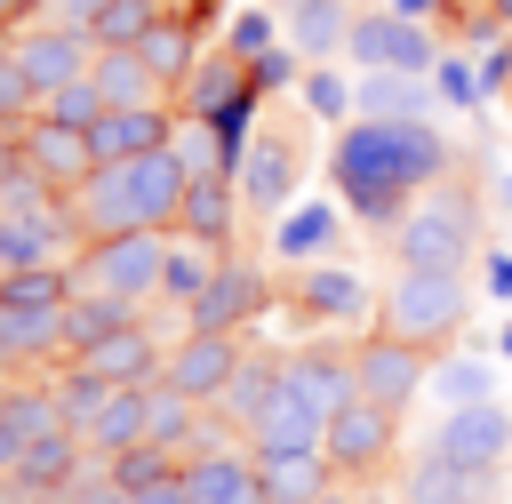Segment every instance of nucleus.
<instances>
[{
    "label": "nucleus",
    "mask_w": 512,
    "mask_h": 504,
    "mask_svg": "<svg viewBox=\"0 0 512 504\" xmlns=\"http://www.w3.org/2000/svg\"><path fill=\"white\" fill-rule=\"evenodd\" d=\"M448 136L432 128V120H344V136H336V152H328V176H336V192H344V208L360 216V224H400L408 216V200L416 192H432L440 176H448Z\"/></svg>",
    "instance_id": "obj_1"
},
{
    "label": "nucleus",
    "mask_w": 512,
    "mask_h": 504,
    "mask_svg": "<svg viewBox=\"0 0 512 504\" xmlns=\"http://www.w3.org/2000/svg\"><path fill=\"white\" fill-rule=\"evenodd\" d=\"M480 248V200L472 184H432L408 200V216L392 224V264H416V272H464Z\"/></svg>",
    "instance_id": "obj_2"
},
{
    "label": "nucleus",
    "mask_w": 512,
    "mask_h": 504,
    "mask_svg": "<svg viewBox=\"0 0 512 504\" xmlns=\"http://www.w3.org/2000/svg\"><path fill=\"white\" fill-rule=\"evenodd\" d=\"M464 304H472L464 272H416V264H392V288H384V328L432 352V344H448V336L464 328Z\"/></svg>",
    "instance_id": "obj_3"
},
{
    "label": "nucleus",
    "mask_w": 512,
    "mask_h": 504,
    "mask_svg": "<svg viewBox=\"0 0 512 504\" xmlns=\"http://www.w3.org/2000/svg\"><path fill=\"white\" fill-rule=\"evenodd\" d=\"M160 272H168V232H104V240H80V256H72L80 288L128 296V304H152Z\"/></svg>",
    "instance_id": "obj_4"
},
{
    "label": "nucleus",
    "mask_w": 512,
    "mask_h": 504,
    "mask_svg": "<svg viewBox=\"0 0 512 504\" xmlns=\"http://www.w3.org/2000/svg\"><path fill=\"white\" fill-rule=\"evenodd\" d=\"M344 56H352L360 72H432V64H440L424 16H408V8H368V16L352 24Z\"/></svg>",
    "instance_id": "obj_5"
},
{
    "label": "nucleus",
    "mask_w": 512,
    "mask_h": 504,
    "mask_svg": "<svg viewBox=\"0 0 512 504\" xmlns=\"http://www.w3.org/2000/svg\"><path fill=\"white\" fill-rule=\"evenodd\" d=\"M240 360H248V344L240 336H224V328H184L176 344H168V368H160V384H176L184 400H224V384L240 376Z\"/></svg>",
    "instance_id": "obj_6"
},
{
    "label": "nucleus",
    "mask_w": 512,
    "mask_h": 504,
    "mask_svg": "<svg viewBox=\"0 0 512 504\" xmlns=\"http://www.w3.org/2000/svg\"><path fill=\"white\" fill-rule=\"evenodd\" d=\"M352 368H360V392L384 400V408H408L432 384V352L408 344V336H392V328H376L368 344H352Z\"/></svg>",
    "instance_id": "obj_7"
},
{
    "label": "nucleus",
    "mask_w": 512,
    "mask_h": 504,
    "mask_svg": "<svg viewBox=\"0 0 512 504\" xmlns=\"http://www.w3.org/2000/svg\"><path fill=\"white\" fill-rule=\"evenodd\" d=\"M392 440H400V408H384V400H368V392L328 416V464H336V472H376V464L392 456Z\"/></svg>",
    "instance_id": "obj_8"
},
{
    "label": "nucleus",
    "mask_w": 512,
    "mask_h": 504,
    "mask_svg": "<svg viewBox=\"0 0 512 504\" xmlns=\"http://www.w3.org/2000/svg\"><path fill=\"white\" fill-rule=\"evenodd\" d=\"M264 304H272L264 272H256V264H240V256H216V272H208L200 304L184 312V328H224V336H240V328H248Z\"/></svg>",
    "instance_id": "obj_9"
},
{
    "label": "nucleus",
    "mask_w": 512,
    "mask_h": 504,
    "mask_svg": "<svg viewBox=\"0 0 512 504\" xmlns=\"http://www.w3.org/2000/svg\"><path fill=\"white\" fill-rule=\"evenodd\" d=\"M80 472H88V440H80L72 424H56V432L24 440V456H16V472H8V488H16L24 504H56Z\"/></svg>",
    "instance_id": "obj_10"
},
{
    "label": "nucleus",
    "mask_w": 512,
    "mask_h": 504,
    "mask_svg": "<svg viewBox=\"0 0 512 504\" xmlns=\"http://www.w3.org/2000/svg\"><path fill=\"white\" fill-rule=\"evenodd\" d=\"M432 448L456 456V464H488V472H504V456H512V408H504V400L448 408V416L432 424Z\"/></svg>",
    "instance_id": "obj_11"
},
{
    "label": "nucleus",
    "mask_w": 512,
    "mask_h": 504,
    "mask_svg": "<svg viewBox=\"0 0 512 504\" xmlns=\"http://www.w3.org/2000/svg\"><path fill=\"white\" fill-rule=\"evenodd\" d=\"M296 168H304V152H296V136L288 128H256V144L240 152V200L256 208V216H280L288 208V192H296Z\"/></svg>",
    "instance_id": "obj_12"
},
{
    "label": "nucleus",
    "mask_w": 512,
    "mask_h": 504,
    "mask_svg": "<svg viewBox=\"0 0 512 504\" xmlns=\"http://www.w3.org/2000/svg\"><path fill=\"white\" fill-rule=\"evenodd\" d=\"M240 440H248V456H304V448H328V416L304 392H288V376H280V392L256 408V424Z\"/></svg>",
    "instance_id": "obj_13"
},
{
    "label": "nucleus",
    "mask_w": 512,
    "mask_h": 504,
    "mask_svg": "<svg viewBox=\"0 0 512 504\" xmlns=\"http://www.w3.org/2000/svg\"><path fill=\"white\" fill-rule=\"evenodd\" d=\"M16 144H24V168H32V176H48L56 192H72V184L96 168V144H88V128H64V120H48V112L16 120Z\"/></svg>",
    "instance_id": "obj_14"
},
{
    "label": "nucleus",
    "mask_w": 512,
    "mask_h": 504,
    "mask_svg": "<svg viewBox=\"0 0 512 504\" xmlns=\"http://www.w3.org/2000/svg\"><path fill=\"white\" fill-rule=\"evenodd\" d=\"M16 64L40 80V96L48 88H64V80H80V72H96V40L80 32V24H32V32H16Z\"/></svg>",
    "instance_id": "obj_15"
},
{
    "label": "nucleus",
    "mask_w": 512,
    "mask_h": 504,
    "mask_svg": "<svg viewBox=\"0 0 512 504\" xmlns=\"http://www.w3.org/2000/svg\"><path fill=\"white\" fill-rule=\"evenodd\" d=\"M88 144H96V160L160 152V144H176V104H168V96H160V104H104V120L88 128Z\"/></svg>",
    "instance_id": "obj_16"
},
{
    "label": "nucleus",
    "mask_w": 512,
    "mask_h": 504,
    "mask_svg": "<svg viewBox=\"0 0 512 504\" xmlns=\"http://www.w3.org/2000/svg\"><path fill=\"white\" fill-rule=\"evenodd\" d=\"M280 376H288V392H304L320 416H336L344 400H360V368H352V352H336V344H296V352H280Z\"/></svg>",
    "instance_id": "obj_17"
},
{
    "label": "nucleus",
    "mask_w": 512,
    "mask_h": 504,
    "mask_svg": "<svg viewBox=\"0 0 512 504\" xmlns=\"http://www.w3.org/2000/svg\"><path fill=\"white\" fill-rule=\"evenodd\" d=\"M240 208H248V200H240V176H232V168H200L192 192H184V224H176V232L200 240V248H224L232 224H240Z\"/></svg>",
    "instance_id": "obj_18"
},
{
    "label": "nucleus",
    "mask_w": 512,
    "mask_h": 504,
    "mask_svg": "<svg viewBox=\"0 0 512 504\" xmlns=\"http://www.w3.org/2000/svg\"><path fill=\"white\" fill-rule=\"evenodd\" d=\"M184 488H192V504H264V472H256V456H240V448H200V456H184Z\"/></svg>",
    "instance_id": "obj_19"
},
{
    "label": "nucleus",
    "mask_w": 512,
    "mask_h": 504,
    "mask_svg": "<svg viewBox=\"0 0 512 504\" xmlns=\"http://www.w3.org/2000/svg\"><path fill=\"white\" fill-rule=\"evenodd\" d=\"M352 0H280V32H288V48L304 56V64H328L344 40H352Z\"/></svg>",
    "instance_id": "obj_20"
},
{
    "label": "nucleus",
    "mask_w": 512,
    "mask_h": 504,
    "mask_svg": "<svg viewBox=\"0 0 512 504\" xmlns=\"http://www.w3.org/2000/svg\"><path fill=\"white\" fill-rule=\"evenodd\" d=\"M488 496H496V472L488 464H456L440 448L400 480V504H488Z\"/></svg>",
    "instance_id": "obj_21"
},
{
    "label": "nucleus",
    "mask_w": 512,
    "mask_h": 504,
    "mask_svg": "<svg viewBox=\"0 0 512 504\" xmlns=\"http://www.w3.org/2000/svg\"><path fill=\"white\" fill-rule=\"evenodd\" d=\"M288 304H296L312 328H336V320H360V312H368V280L344 272V264H312V272L288 288Z\"/></svg>",
    "instance_id": "obj_22"
},
{
    "label": "nucleus",
    "mask_w": 512,
    "mask_h": 504,
    "mask_svg": "<svg viewBox=\"0 0 512 504\" xmlns=\"http://www.w3.org/2000/svg\"><path fill=\"white\" fill-rule=\"evenodd\" d=\"M80 440H88V456H120V448L152 440V384H112V400L80 424Z\"/></svg>",
    "instance_id": "obj_23"
},
{
    "label": "nucleus",
    "mask_w": 512,
    "mask_h": 504,
    "mask_svg": "<svg viewBox=\"0 0 512 504\" xmlns=\"http://www.w3.org/2000/svg\"><path fill=\"white\" fill-rule=\"evenodd\" d=\"M96 376H112V384H160V368H168V344L144 328V320H128V328H112L96 352H80Z\"/></svg>",
    "instance_id": "obj_24"
},
{
    "label": "nucleus",
    "mask_w": 512,
    "mask_h": 504,
    "mask_svg": "<svg viewBox=\"0 0 512 504\" xmlns=\"http://www.w3.org/2000/svg\"><path fill=\"white\" fill-rule=\"evenodd\" d=\"M0 360H64V304H0Z\"/></svg>",
    "instance_id": "obj_25"
},
{
    "label": "nucleus",
    "mask_w": 512,
    "mask_h": 504,
    "mask_svg": "<svg viewBox=\"0 0 512 504\" xmlns=\"http://www.w3.org/2000/svg\"><path fill=\"white\" fill-rule=\"evenodd\" d=\"M240 96H256V80H248V56H200L192 64V80H184V112L192 120H216V112H232Z\"/></svg>",
    "instance_id": "obj_26"
},
{
    "label": "nucleus",
    "mask_w": 512,
    "mask_h": 504,
    "mask_svg": "<svg viewBox=\"0 0 512 504\" xmlns=\"http://www.w3.org/2000/svg\"><path fill=\"white\" fill-rule=\"evenodd\" d=\"M352 112H368V120H424L432 88H424V72H360L352 80Z\"/></svg>",
    "instance_id": "obj_27"
},
{
    "label": "nucleus",
    "mask_w": 512,
    "mask_h": 504,
    "mask_svg": "<svg viewBox=\"0 0 512 504\" xmlns=\"http://www.w3.org/2000/svg\"><path fill=\"white\" fill-rule=\"evenodd\" d=\"M256 472H264V504H320L328 480H336L328 448H304V456H256Z\"/></svg>",
    "instance_id": "obj_28"
},
{
    "label": "nucleus",
    "mask_w": 512,
    "mask_h": 504,
    "mask_svg": "<svg viewBox=\"0 0 512 504\" xmlns=\"http://www.w3.org/2000/svg\"><path fill=\"white\" fill-rule=\"evenodd\" d=\"M136 320V304L128 296H96V288H72V304H64V360H80V352H96L112 328H128Z\"/></svg>",
    "instance_id": "obj_29"
},
{
    "label": "nucleus",
    "mask_w": 512,
    "mask_h": 504,
    "mask_svg": "<svg viewBox=\"0 0 512 504\" xmlns=\"http://www.w3.org/2000/svg\"><path fill=\"white\" fill-rule=\"evenodd\" d=\"M96 88H104V104H160L168 96V80L144 64V48H96Z\"/></svg>",
    "instance_id": "obj_30"
},
{
    "label": "nucleus",
    "mask_w": 512,
    "mask_h": 504,
    "mask_svg": "<svg viewBox=\"0 0 512 504\" xmlns=\"http://www.w3.org/2000/svg\"><path fill=\"white\" fill-rule=\"evenodd\" d=\"M136 48H144V64H152L168 88H184V80H192V64H200V56H192V24H184L176 8H160V24H152Z\"/></svg>",
    "instance_id": "obj_31"
},
{
    "label": "nucleus",
    "mask_w": 512,
    "mask_h": 504,
    "mask_svg": "<svg viewBox=\"0 0 512 504\" xmlns=\"http://www.w3.org/2000/svg\"><path fill=\"white\" fill-rule=\"evenodd\" d=\"M272 248L296 264V256H328L336 248V208H320V200H304V208H280V232H272Z\"/></svg>",
    "instance_id": "obj_32"
},
{
    "label": "nucleus",
    "mask_w": 512,
    "mask_h": 504,
    "mask_svg": "<svg viewBox=\"0 0 512 504\" xmlns=\"http://www.w3.org/2000/svg\"><path fill=\"white\" fill-rule=\"evenodd\" d=\"M208 272H216V248H200V240H168V272H160V304H176V312H192V304H200V288H208Z\"/></svg>",
    "instance_id": "obj_33"
},
{
    "label": "nucleus",
    "mask_w": 512,
    "mask_h": 504,
    "mask_svg": "<svg viewBox=\"0 0 512 504\" xmlns=\"http://www.w3.org/2000/svg\"><path fill=\"white\" fill-rule=\"evenodd\" d=\"M432 392H440V408L496 400V360H480V352H448V360L432 368Z\"/></svg>",
    "instance_id": "obj_34"
},
{
    "label": "nucleus",
    "mask_w": 512,
    "mask_h": 504,
    "mask_svg": "<svg viewBox=\"0 0 512 504\" xmlns=\"http://www.w3.org/2000/svg\"><path fill=\"white\" fill-rule=\"evenodd\" d=\"M272 392H280V360H256V352H248V360H240V376L224 384V400H216V408H224V424H232V432H248V424H256V408H264Z\"/></svg>",
    "instance_id": "obj_35"
},
{
    "label": "nucleus",
    "mask_w": 512,
    "mask_h": 504,
    "mask_svg": "<svg viewBox=\"0 0 512 504\" xmlns=\"http://www.w3.org/2000/svg\"><path fill=\"white\" fill-rule=\"evenodd\" d=\"M200 400H184L176 384H152V440L168 448V456H200V416H192Z\"/></svg>",
    "instance_id": "obj_36"
},
{
    "label": "nucleus",
    "mask_w": 512,
    "mask_h": 504,
    "mask_svg": "<svg viewBox=\"0 0 512 504\" xmlns=\"http://www.w3.org/2000/svg\"><path fill=\"white\" fill-rule=\"evenodd\" d=\"M104 400H112V376H96L88 360H64V376H56V408H64V424L80 432V424H88Z\"/></svg>",
    "instance_id": "obj_37"
},
{
    "label": "nucleus",
    "mask_w": 512,
    "mask_h": 504,
    "mask_svg": "<svg viewBox=\"0 0 512 504\" xmlns=\"http://www.w3.org/2000/svg\"><path fill=\"white\" fill-rule=\"evenodd\" d=\"M0 416H8L24 440H40V432H56V424H64L56 384H8V392H0Z\"/></svg>",
    "instance_id": "obj_38"
},
{
    "label": "nucleus",
    "mask_w": 512,
    "mask_h": 504,
    "mask_svg": "<svg viewBox=\"0 0 512 504\" xmlns=\"http://www.w3.org/2000/svg\"><path fill=\"white\" fill-rule=\"evenodd\" d=\"M176 464H184V456H168L160 440H136V448H120V456H104V472H112V480H120L128 496H136V488H160V480H168Z\"/></svg>",
    "instance_id": "obj_39"
},
{
    "label": "nucleus",
    "mask_w": 512,
    "mask_h": 504,
    "mask_svg": "<svg viewBox=\"0 0 512 504\" xmlns=\"http://www.w3.org/2000/svg\"><path fill=\"white\" fill-rule=\"evenodd\" d=\"M152 24H160V0H112V8L88 24V40H96V48H136Z\"/></svg>",
    "instance_id": "obj_40"
},
{
    "label": "nucleus",
    "mask_w": 512,
    "mask_h": 504,
    "mask_svg": "<svg viewBox=\"0 0 512 504\" xmlns=\"http://www.w3.org/2000/svg\"><path fill=\"white\" fill-rule=\"evenodd\" d=\"M40 112H48V120H64V128H96V120H104V88H96V72H80V80L48 88V96H40Z\"/></svg>",
    "instance_id": "obj_41"
},
{
    "label": "nucleus",
    "mask_w": 512,
    "mask_h": 504,
    "mask_svg": "<svg viewBox=\"0 0 512 504\" xmlns=\"http://www.w3.org/2000/svg\"><path fill=\"white\" fill-rule=\"evenodd\" d=\"M280 40H288V32H280V16H264V8H240V16H232V40H224V48L256 64V56H264V48H280Z\"/></svg>",
    "instance_id": "obj_42"
},
{
    "label": "nucleus",
    "mask_w": 512,
    "mask_h": 504,
    "mask_svg": "<svg viewBox=\"0 0 512 504\" xmlns=\"http://www.w3.org/2000/svg\"><path fill=\"white\" fill-rule=\"evenodd\" d=\"M32 112H40V80L8 56V64H0V128H16V120H32Z\"/></svg>",
    "instance_id": "obj_43"
},
{
    "label": "nucleus",
    "mask_w": 512,
    "mask_h": 504,
    "mask_svg": "<svg viewBox=\"0 0 512 504\" xmlns=\"http://www.w3.org/2000/svg\"><path fill=\"white\" fill-rule=\"evenodd\" d=\"M304 112H320V120H344V112H352V88H344L336 72H320V64H312V72H304Z\"/></svg>",
    "instance_id": "obj_44"
},
{
    "label": "nucleus",
    "mask_w": 512,
    "mask_h": 504,
    "mask_svg": "<svg viewBox=\"0 0 512 504\" xmlns=\"http://www.w3.org/2000/svg\"><path fill=\"white\" fill-rule=\"evenodd\" d=\"M56 504H128V488H120V480L104 472V456H88V472H80V480H72V488H64Z\"/></svg>",
    "instance_id": "obj_45"
},
{
    "label": "nucleus",
    "mask_w": 512,
    "mask_h": 504,
    "mask_svg": "<svg viewBox=\"0 0 512 504\" xmlns=\"http://www.w3.org/2000/svg\"><path fill=\"white\" fill-rule=\"evenodd\" d=\"M288 72H296V48H264V56L248 64V80H256V96H272V88H288Z\"/></svg>",
    "instance_id": "obj_46"
},
{
    "label": "nucleus",
    "mask_w": 512,
    "mask_h": 504,
    "mask_svg": "<svg viewBox=\"0 0 512 504\" xmlns=\"http://www.w3.org/2000/svg\"><path fill=\"white\" fill-rule=\"evenodd\" d=\"M432 88H440L448 104H480V96H488V88L472 80V64H432Z\"/></svg>",
    "instance_id": "obj_47"
},
{
    "label": "nucleus",
    "mask_w": 512,
    "mask_h": 504,
    "mask_svg": "<svg viewBox=\"0 0 512 504\" xmlns=\"http://www.w3.org/2000/svg\"><path fill=\"white\" fill-rule=\"evenodd\" d=\"M128 504H192V488H184V464H176V472H168L160 488H136Z\"/></svg>",
    "instance_id": "obj_48"
},
{
    "label": "nucleus",
    "mask_w": 512,
    "mask_h": 504,
    "mask_svg": "<svg viewBox=\"0 0 512 504\" xmlns=\"http://www.w3.org/2000/svg\"><path fill=\"white\" fill-rule=\"evenodd\" d=\"M24 176V144H16V128H0V192Z\"/></svg>",
    "instance_id": "obj_49"
},
{
    "label": "nucleus",
    "mask_w": 512,
    "mask_h": 504,
    "mask_svg": "<svg viewBox=\"0 0 512 504\" xmlns=\"http://www.w3.org/2000/svg\"><path fill=\"white\" fill-rule=\"evenodd\" d=\"M104 8H112V0H56V16H64V24H80V32H88Z\"/></svg>",
    "instance_id": "obj_50"
},
{
    "label": "nucleus",
    "mask_w": 512,
    "mask_h": 504,
    "mask_svg": "<svg viewBox=\"0 0 512 504\" xmlns=\"http://www.w3.org/2000/svg\"><path fill=\"white\" fill-rule=\"evenodd\" d=\"M16 456H24V432H16V424H8V416H0V480H8V472H16Z\"/></svg>",
    "instance_id": "obj_51"
},
{
    "label": "nucleus",
    "mask_w": 512,
    "mask_h": 504,
    "mask_svg": "<svg viewBox=\"0 0 512 504\" xmlns=\"http://www.w3.org/2000/svg\"><path fill=\"white\" fill-rule=\"evenodd\" d=\"M40 8H56V0H0V24H32Z\"/></svg>",
    "instance_id": "obj_52"
},
{
    "label": "nucleus",
    "mask_w": 512,
    "mask_h": 504,
    "mask_svg": "<svg viewBox=\"0 0 512 504\" xmlns=\"http://www.w3.org/2000/svg\"><path fill=\"white\" fill-rule=\"evenodd\" d=\"M488 288H496V296L512 304V256H488Z\"/></svg>",
    "instance_id": "obj_53"
},
{
    "label": "nucleus",
    "mask_w": 512,
    "mask_h": 504,
    "mask_svg": "<svg viewBox=\"0 0 512 504\" xmlns=\"http://www.w3.org/2000/svg\"><path fill=\"white\" fill-rule=\"evenodd\" d=\"M8 56H16V24H0V64H8Z\"/></svg>",
    "instance_id": "obj_54"
},
{
    "label": "nucleus",
    "mask_w": 512,
    "mask_h": 504,
    "mask_svg": "<svg viewBox=\"0 0 512 504\" xmlns=\"http://www.w3.org/2000/svg\"><path fill=\"white\" fill-rule=\"evenodd\" d=\"M392 8H408V16H424V8H432V0H392Z\"/></svg>",
    "instance_id": "obj_55"
},
{
    "label": "nucleus",
    "mask_w": 512,
    "mask_h": 504,
    "mask_svg": "<svg viewBox=\"0 0 512 504\" xmlns=\"http://www.w3.org/2000/svg\"><path fill=\"white\" fill-rule=\"evenodd\" d=\"M496 352H504V360H512V320H504V336H496Z\"/></svg>",
    "instance_id": "obj_56"
},
{
    "label": "nucleus",
    "mask_w": 512,
    "mask_h": 504,
    "mask_svg": "<svg viewBox=\"0 0 512 504\" xmlns=\"http://www.w3.org/2000/svg\"><path fill=\"white\" fill-rule=\"evenodd\" d=\"M0 504H24V496H16V488H8V480H0Z\"/></svg>",
    "instance_id": "obj_57"
},
{
    "label": "nucleus",
    "mask_w": 512,
    "mask_h": 504,
    "mask_svg": "<svg viewBox=\"0 0 512 504\" xmlns=\"http://www.w3.org/2000/svg\"><path fill=\"white\" fill-rule=\"evenodd\" d=\"M320 504H352V496H344V488H328V496H320Z\"/></svg>",
    "instance_id": "obj_58"
},
{
    "label": "nucleus",
    "mask_w": 512,
    "mask_h": 504,
    "mask_svg": "<svg viewBox=\"0 0 512 504\" xmlns=\"http://www.w3.org/2000/svg\"><path fill=\"white\" fill-rule=\"evenodd\" d=\"M0 368H8V360H0ZM0 392H8V384H0Z\"/></svg>",
    "instance_id": "obj_59"
}]
</instances>
